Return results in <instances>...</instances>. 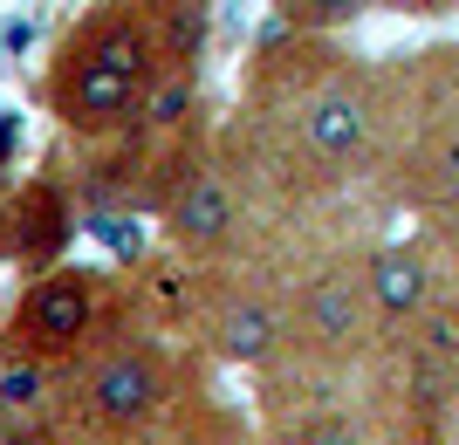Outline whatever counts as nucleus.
<instances>
[{
  "mask_svg": "<svg viewBox=\"0 0 459 445\" xmlns=\"http://www.w3.org/2000/svg\"><path fill=\"white\" fill-rule=\"evenodd\" d=\"M446 445H459V390H453V405H446Z\"/></svg>",
  "mask_w": 459,
  "mask_h": 445,
  "instance_id": "obj_15",
  "label": "nucleus"
},
{
  "mask_svg": "<svg viewBox=\"0 0 459 445\" xmlns=\"http://www.w3.org/2000/svg\"><path fill=\"white\" fill-rule=\"evenodd\" d=\"M364 288L377 322H419L432 309V261L419 247H377L364 261Z\"/></svg>",
  "mask_w": 459,
  "mask_h": 445,
  "instance_id": "obj_7",
  "label": "nucleus"
},
{
  "mask_svg": "<svg viewBox=\"0 0 459 445\" xmlns=\"http://www.w3.org/2000/svg\"><path fill=\"white\" fill-rule=\"evenodd\" d=\"M0 445H48V432L28 425V418H14V411H0Z\"/></svg>",
  "mask_w": 459,
  "mask_h": 445,
  "instance_id": "obj_13",
  "label": "nucleus"
},
{
  "mask_svg": "<svg viewBox=\"0 0 459 445\" xmlns=\"http://www.w3.org/2000/svg\"><path fill=\"white\" fill-rule=\"evenodd\" d=\"M41 384H48V370H41V364H0V411L28 418V411L41 405Z\"/></svg>",
  "mask_w": 459,
  "mask_h": 445,
  "instance_id": "obj_11",
  "label": "nucleus"
},
{
  "mask_svg": "<svg viewBox=\"0 0 459 445\" xmlns=\"http://www.w3.org/2000/svg\"><path fill=\"white\" fill-rule=\"evenodd\" d=\"M165 398H172V370H165V356L152 343H117L82 370V405H90L96 425H110V432L152 425L165 411Z\"/></svg>",
  "mask_w": 459,
  "mask_h": 445,
  "instance_id": "obj_3",
  "label": "nucleus"
},
{
  "mask_svg": "<svg viewBox=\"0 0 459 445\" xmlns=\"http://www.w3.org/2000/svg\"><path fill=\"white\" fill-rule=\"evenodd\" d=\"M391 7H411V14H439L446 0H391Z\"/></svg>",
  "mask_w": 459,
  "mask_h": 445,
  "instance_id": "obj_16",
  "label": "nucleus"
},
{
  "mask_svg": "<svg viewBox=\"0 0 459 445\" xmlns=\"http://www.w3.org/2000/svg\"><path fill=\"white\" fill-rule=\"evenodd\" d=\"M274 7H281V21H295V28H350L370 0H274Z\"/></svg>",
  "mask_w": 459,
  "mask_h": 445,
  "instance_id": "obj_10",
  "label": "nucleus"
},
{
  "mask_svg": "<svg viewBox=\"0 0 459 445\" xmlns=\"http://www.w3.org/2000/svg\"><path fill=\"white\" fill-rule=\"evenodd\" d=\"M302 445H364V432L350 425L343 411H323V418H308V425H302Z\"/></svg>",
  "mask_w": 459,
  "mask_h": 445,
  "instance_id": "obj_12",
  "label": "nucleus"
},
{
  "mask_svg": "<svg viewBox=\"0 0 459 445\" xmlns=\"http://www.w3.org/2000/svg\"><path fill=\"white\" fill-rule=\"evenodd\" d=\"M158 76H165V62H158V41L144 28V14H103L62 48V69L48 82V97H56L62 124L110 131V124L144 110Z\"/></svg>",
  "mask_w": 459,
  "mask_h": 445,
  "instance_id": "obj_1",
  "label": "nucleus"
},
{
  "mask_svg": "<svg viewBox=\"0 0 459 445\" xmlns=\"http://www.w3.org/2000/svg\"><path fill=\"white\" fill-rule=\"evenodd\" d=\"M206 329H212V343H220V356H233V364H268L274 349H281V315H274L268 295H254V288L227 295V302L212 309Z\"/></svg>",
  "mask_w": 459,
  "mask_h": 445,
  "instance_id": "obj_8",
  "label": "nucleus"
},
{
  "mask_svg": "<svg viewBox=\"0 0 459 445\" xmlns=\"http://www.w3.org/2000/svg\"><path fill=\"white\" fill-rule=\"evenodd\" d=\"M432 178H439L446 193H459V137H446L439 151H432Z\"/></svg>",
  "mask_w": 459,
  "mask_h": 445,
  "instance_id": "obj_14",
  "label": "nucleus"
},
{
  "mask_svg": "<svg viewBox=\"0 0 459 445\" xmlns=\"http://www.w3.org/2000/svg\"><path fill=\"white\" fill-rule=\"evenodd\" d=\"M370 329H377V309H370V288H364V268H329L308 281L302 295V336L323 356H357V349L370 343Z\"/></svg>",
  "mask_w": 459,
  "mask_h": 445,
  "instance_id": "obj_5",
  "label": "nucleus"
},
{
  "mask_svg": "<svg viewBox=\"0 0 459 445\" xmlns=\"http://www.w3.org/2000/svg\"><path fill=\"white\" fill-rule=\"evenodd\" d=\"M370 131H377V103L357 76H329L323 90H308L302 103V137L323 165H357L370 151Z\"/></svg>",
  "mask_w": 459,
  "mask_h": 445,
  "instance_id": "obj_4",
  "label": "nucleus"
},
{
  "mask_svg": "<svg viewBox=\"0 0 459 445\" xmlns=\"http://www.w3.org/2000/svg\"><path fill=\"white\" fill-rule=\"evenodd\" d=\"M233 227H240V206H233V185L220 172H192L172 193V206H165V233H172V247H186V253L227 247Z\"/></svg>",
  "mask_w": 459,
  "mask_h": 445,
  "instance_id": "obj_6",
  "label": "nucleus"
},
{
  "mask_svg": "<svg viewBox=\"0 0 459 445\" xmlns=\"http://www.w3.org/2000/svg\"><path fill=\"white\" fill-rule=\"evenodd\" d=\"M62 233H69V213H62V199L48 193V185L21 193V206H14V253L41 261V253L62 247Z\"/></svg>",
  "mask_w": 459,
  "mask_h": 445,
  "instance_id": "obj_9",
  "label": "nucleus"
},
{
  "mask_svg": "<svg viewBox=\"0 0 459 445\" xmlns=\"http://www.w3.org/2000/svg\"><path fill=\"white\" fill-rule=\"evenodd\" d=\"M103 322V274L90 268H48L35 288L21 295V309L7 315V364H62Z\"/></svg>",
  "mask_w": 459,
  "mask_h": 445,
  "instance_id": "obj_2",
  "label": "nucleus"
}]
</instances>
